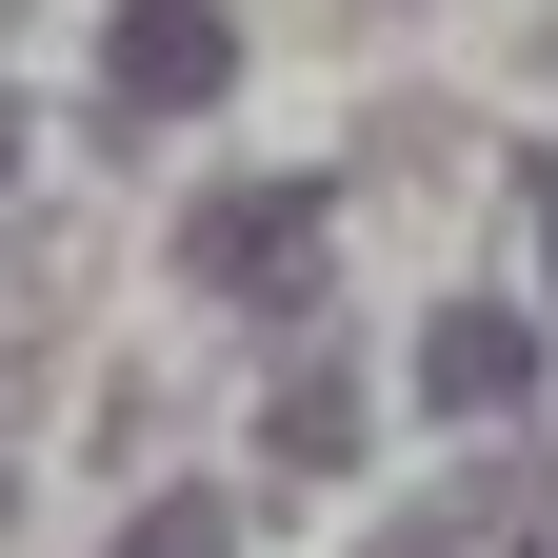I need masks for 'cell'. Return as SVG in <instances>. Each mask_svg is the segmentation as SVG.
<instances>
[{
  "label": "cell",
  "mask_w": 558,
  "mask_h": 558,
  "mask_svg": "<svg viewBox=\"0 0 558 558\" xmlns=\"http://www.w3.org/2000/svg\"><path fill=\"white\" fill-rule=\"evenodd\" d=\"M319 259H339V199H319V180H220V199L180 220V279L240 300V319H279V339L319 319Z\"/></svg>",
  "instance_id": "1"
},
{
  "label": "cell",
  "mask_w": 558,
  "mask_h": 558,
  "mask_svg": "<svg viewBox=\"0 0 558 558\" xmlns=\"http://www.w3.org/2000/svg\"><path fill=\"white\" fill-rule=\"evenodd\" d=\"M220 81H240V21L220 0H120L100 21V120L140 140V120H220Z\"/></svg>",
  "instance_id": "2"
},
{
  "label": "cell",
  "mask_w": 558,
  "mask_h": 558,
  "mask_svg": "<svg viewBox=\"0 0 558 558\" xmlns=\"http://www.w3.org/2000/svg\"><path fill=\"white\" fill-rule=\"evenodd\" d=\"M418 399H439V418H519L538 399V319L519 300H439V319H418Z\"/></svg>",
  "instance_id": "3"
},
{
  "label": "cell",
  "mask_w": 558,
  "mask_h": 558,
  "mask_svg": "<svg viewBox=\"0 0 558 558\" xmlns=\"http://www.w3.org/2000/svg\"><path fill=\"white\" fill-rule=\"evenodd\" d=\"M60 300H81V240H60V220H0V360H40Z\"/></svg>",
  "instance_id": "4"
},
{
  "label": "cell",
  "mask_w": 558,
  "mask_h": 558,
  "mask_svg": "<svg viewBox=\"0 0 558 558\" xmlns=\"http://www.w3.org/2000/svg\"><path fill=\"white\" fill-rule=\"evenodd\" d=\"M259 439H279V478H339V459H360V379H339V360H300V379L259 399Z\"/></svg>",
  "instance_id": "5"
},
{
  "label": "cell",
  "mask_w": 558,
  "mask_h": 558,
  "mask_svg": "<svg viewBox=\"0 0 558 558\" xmlns=\"http://www.w3.org/2000/svg\"><path fill=\"white\" fill-rule=\"evenodd\" d=\"M120 558H240V519H220V499H140V538H120Z\"/></svg>",
  "instance_id": "6"
},
{
  "label": "cell",
  "mask_w": 558,
  "mask_h": 558,
  "mask_svg": "<svg viewBox=\"0 0 558 558\" xmlns=\"http://www.w3.org/2000/svg\"><path fill=\"white\" fill-rule=\"evenodd\" d=\"M538 259H558V180H538Z\"/></svg>",
  "instance_id": "7"
},
{
  "label": "cell",
  "mask_w": 558,
  "mask_h": 558,
  "mask_svg": "<svg viewBox=\"0 0 558 558\" xmlns=\"http://www.w3.org/2000/svg\"><path fill=\"white\" fill-rule=\"evenodd\" d=\"M0 140H21V100H0Z\"/></svg>",
  "instance_id": "8"
}]
</instances>
